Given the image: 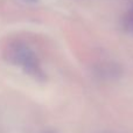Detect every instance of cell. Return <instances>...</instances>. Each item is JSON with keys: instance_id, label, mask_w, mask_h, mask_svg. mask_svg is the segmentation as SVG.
Returning a JSON list of instances; mask_svg holds the SVG:
<instances>
[{"instance_id": "obj_1", "label": "cell", "mask_w": 133, "mask_h": 133, "mask_svg": "<svg viewBox=\"0 0 133 133\" xmlns=\"http://www.w3.org/2000/svg\"><path fill=\"white\" fill-rule=\"evenodd\" d=\"M5 57L9 63L18 65L28 75L36 78L42 77L41 64L36 54L30 47L21 41H12L5 47Z\"/></svg>"}, {"instance_id": "obj_2", "label": "cell", "mask_w": 133, "mask_h": 133, "mask_svg": "<svg viewBox=\"0 0 133 133\" xmlns=\"http://www.w3.org/2000/svg\"><path fill=\"white\" fill-rule=\"evenodd\" d=\"M125 26H126L127 29L133 33V7L125 15Z\"/></svg>"}, {"instance_id": "obj_3", "label": "cell", "mask_w": 133, "mask_h": 133, "mask_svg": "<svg viewBox=\"0 0 133 133\" xmlns=\"http://www.w3.org/2000/svg\"><path fill=\"white\" fill-rule=\"evenodd\" d=\"M25 1H28V2H34V1H36V0H25Z\"/></svg>"}]
</instances>
